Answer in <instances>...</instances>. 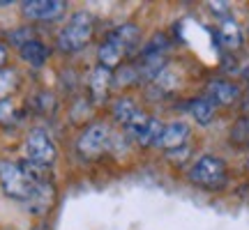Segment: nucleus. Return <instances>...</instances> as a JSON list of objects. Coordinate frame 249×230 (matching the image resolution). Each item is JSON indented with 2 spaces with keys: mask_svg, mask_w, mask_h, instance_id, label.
I'll return each mask as SVG.
<instances>
[{
  "mask_svg": "<svg viewBox=\"0 0 249 230\" xmlns=\"http://www.w3.org/2000/svg\"><path fill=\"white\" fill-rule=\"evenodd\" d=\"M219 39H222V44L226 49H240L242 46V33H240V26L233 21V18H222V23H219Z\"/></svg>",
  "mask_w": 249,
  "mask_h": 230,
  "instance_id": "nucleus-13",
  "label": "nucleus"
},
{
  "mask_svg": "<svg viewBox=\"0 0 249 230\" xmlns=\"http://www.w3.org/2000/svg\"><path fill=\"white\" fill-rule=\"evenodd\" d=\"M189 182L201 189H222L226 186V164L224 159L214 157V154H203L201 159H196L189 168Z\"/></svg>",
  "mask_w": 249,
  "mask_h": 230,
  "instance_id": "nucleus-2",
  "label": "nucleus"
},
{
  "mask_svg": "<svg viewBox=\"0 0 249 230\" xmlns=\"http://www.w3.org/2000/svg\"><path fill=\"white\" fill-rule=\"evenodd\" d=\"M17 85H18V74L14 69L2 67V69H0V104H2V101H9V97H12V92L17 90Z\"/></svg>",
  "mask_w": 249,
  "mask_h": 230,
  "instance_id": "nucleus-17",
  "label": "nucleus"
},
{
  "mask_svg": "<svg viewBox=\"0 0 249 230\" xmlns=\"http://www.w3.org/2000/svg\"><path fill=\"white\" fill-rule=\"evenodd\" d=\"M0 186H2L5 196L14 198V200H23V203H28L35 194V182L26 175L21 164L7 159L0 161Z\"/></svg>",
  "mask_w": 249,
  "mask_h": 230,
  "instance_id": "nucleus-3",
  "label": "nucleus"
},
{
  "mask_svg": "<svg viewBox=\"0 0 249 230\" xmlns=\"http://www.w3.org/2000/svg\"><path fill=\"white\" fill-rule=\"evenodd\" d=\"M123 55H124V49L118 44L111 35H108V39H104V44L99 46V51H97L99 65H102V67H107V69L118 67V65H120V60H123Z\"/></svg>",
  "mask_w": 249,
  "mask_h": 230,
  "instance_id": "nucleus-10",
  "label": "nucleus"
},
{
  "mask_svg": "<svg viewBox=\"0 0 249 230\" xmlns=\"http://www.w3.org/2000/svg\"><path fill=\"white\" fill-rule=\"evenodd\" d=\"M18 51H21V58H23L28 65H33V67H42V65H46V60H49V49H46L39 39L26 42L23 46H18Z\"/></svg>",
  "mask_w": 249,
  "mask_h": 230,
  "instance_id": "nucleus-11",
  "label": "nucleus"
},
{
  "mask_svg": "<svg viewBox=\"0 0 249 230\" xmlns=\"http://www.w3.org/2000/svg\"><path fill=\"white\" fill-rule=\"evenodd\" d=\"M161 129H164V124L157 120V117H152L150 115V120H148V124L143 127V131L134 138V141L139 143V145H143V148H150V145H157V141H160V136H161Z\"/></svg>",
  "mask_w": 249,
  "mask_h": 230,
  "instance_id": "nucleus-16",
  "label": "nucleus"
},
{
  "mask_svg": "<svg viewBox=\"0 0 249 230\" xmlns=\"http://www.w3.org/2000/svg\"><path fill=\"white\" fill-rule=\"evenodd\" d=\"M92 28L95 21L88 12H74L70 16V21L62 26V30L58 33V46L65 53H74L90 42L92 37Z\"/></svg>",
  "mask_w": 249,
  "mask_h": 230,
  "instance_id": "nucleus-1",
  "label": "nucleus"
},
{
  "mask_svg": "<svg viewBox=\"0 0 249 230\" xmlns=\"http://www.w3.org/2000/svg\"><path fill=\"white\" fill-rule=\"evenodd\" d=\"M5 60H7V49L0 44V69H2V65H5Z\"/></svg>",
  "mask_w": 249,
  "mask_h": 230,
  "instance_id": "nucleus-21",
  "label": "nucleus"
},
{
  "mask_svg": "<svg viewBox=\"0 0 249 230\" xmlns=\"http://www.w3.org/2000/svg\"><path fill=\"white\" fill-rule=\"evenodd\" d=\"M152 85L160 90V92H171V90L178 85V76H176V74H173L171 69H164L160 76H157V79L152 81Z\"/></svg>",
  "mask_w": 249,
  "mask_h": 230,
  "instance_id": "nucleus-19",
  "label": "nucleus"
},
{
  "mask_svg": "<svg viewBox=\"0 0 249 230\" xmlns=\"http://www.w3.org/2000/svg\"><path fill=\"white\" fill-rule=\"evenodd\" d=\"M111 37L116 39L118 44L124 49V53L127 51H132V49H136V46L141 44V30L136 26H132V23H124V26H118L113 33H111Z\"/></svg>",
  "mask_w": 249,
  "mask_h": 230,
  "instance_id": "nucleus-12",
  "label": "nucleus"
},
{
  "mask_svg": "<svg viewBox=\"0 0 249 230\" xmlns=\"http://www.w3.org/2000/svg\"><path fill=\"white\" fill-rule=\"evenodd\" d=\"M139 71H136V67H124V69L118 71V76H116V85H132V83H139Z\"/></svg>",
  "mask_w": 249,
  "mask_h": 230,
  "instance_id": "nucleus-20",
  "label": "nucleus"
},
{
  "mask_svg": "<svg viewBox=\"0 0 249 230\" xmlns=\"http://www.w3.org/2000/svg\"><path fill=\"white\" fill-rule=\"evenodd\" d=\"M111 141H113V133L108 129L107 122H95L86 127V131L79 136V141H76V150L83 159H95L99 154H104V152L111 148Z\"/></svg>",
  "mask_w": 249,
  "mask_h": 230,
  "instance_id": "nucleus-4",
  "label": "nucleus"
},
{
  "mask_svg": "<svg viewBox=\"0 0 249 230\" xmlns=\"http://www.w3.org/2000/svg\"><path fill=\"white\" fill-rule=\"evenodd\" d=\"M67 5L62 0H26L21 5L23 16L30 21H55L65 14Z\"/></svg>",
  "mask_w": 249,
  "mask_h": 230,
  "instance_id": "nucleus-6",
  "label": "nucleus"
},
{
  "mask_svg": "<svg viewBox=\"0 0 249 230\" xmlns=\"http://www.w3.org/2000/svg\"><path fill=\"white\" fill-rule=\"evenodd\" d=\"M111 81H113V76H111V69L102 67V65H97L95 69L90 71L88 85H90V95H92V101L102 104V101L107 99L108 88H111Z\"/></svg>",
  "mask_w": 249,
  "mask_h": 230,
  "instance_id": "nucleus-9",
  "label": "nucleus"
},
{
  "mask_svg": "<svg viewBox=\"0 0 249 230\" xmlns=\"http://www.w3.org/2000/svg\"><path fill=\"white\" fill-rule=\"evenodd\" d=\"M231 136L235 143H242L245 138H249V99L245 101V106H242V117L235 122Z\"/></svg>",
  "mask_w": 249,
  "mask_h": 230,
  "instance_id": "nucleus-18",
  "label": "nucleus"
},
{
  "mask_svg": "<svg viewBox=\"0 0 249 230\" xmlns=\"http://www.w3.org/2000/svg\"><path fill=\"white\" fill-rule=\"evenodd\" d=\"M242 76H245V81H247V83H249V67H247V69H245V71H242Z\"/></svg>",
  "mask_w": 249,
  "mask_h": 230,
  "instance_id": "nucleus-22",
  "label": "nucleus"
},
{
  "mask_svg": "<svg viewBox=\"0 0 249 230\" xmlns=\"http://www.w3.org/2000/svg\"><path fill=\"white\" fill-rule=\"evenodd\" d=\"M187 138H189V127L185 122L176 120V122L164 124L160 141H157V148H161V150H166V152L180 150V148H185Z\"/></svg>",
  "mask_w": 249,
  "mask_h": 230,
  "instance_id": "nucleus-8",
  "label": "nucleus"
},
{
  "mask_svg": "<svg viewBox=\"0 0 249 230\" xmlns=\"http://www.w3.org/2000/svg\"><path fill=\"white\" fill-rule=\"evenodd\" d=\"M189 113H192V117H194L198 124H210L214 120V111H217V106H214L210 99L205 97H196L189 101Z\"/></svg>",
  "mask_w": 249,
  "mask_h": 230,
  "instance_id": "nucleus-14",
  "label": "nucleus"
},
{
  "mask_svg": "<svg viewBox=\"0 0 249 230\" xmlns=\"http://www.w3.org/2000/svg\"><path fill=\"white\" fill-rule=\"evenodd\" d=\"M247 159H249V152H247Z\"/></svg>",
  "mask_w": 249,
  "mask_h": 230,
  "instance_id": "nucleus-23",
  "label": "nucleus"
},
{
  "mask_svg": "<svg viewBox=\"0 0 249 230\" xmlns=\"http://www.w3.org/2000/svg\"><path fill=\"white\" fill-rule=\"evenodd\" d=\"M141 108L134 104L129 97H120L113 101V106H111V113H113V120L116 122H120L123 127H127V124L132 122L134 117H136V113H139Z\"/></svg>",
  "mask_w": 249,
  "mask_h": 230,
  "instance_id": "nucleus-15",
  "label": "nucleus"
},
{
  "mask_svg": "<svg viewBox=\"0 0 249 230\" xmlns=\"http://www.w3.org/2000/svg\"><path fill=\"white\" fill-rule=\"evenodd\" d=\"M205 99H210L214 106H231L233 101L240 99V88L224 79H214L205 88Z\"/></svg>",
  "mask_w": 249,
  "mask_h": 230,
  "instance_id": "nucleus-7",
  "label": "nucleus"
},
{
  "mask_svg": "<svg viewBox=\"0 0 249 230\" xmlns=\"http://www.w3.org/2000/svg\"><path fill=\"white\" fill-rule=\"evenodd\" d=\"M26 154L30 161L35 164H42V166H51L55 161V143L53 138L44 131V129H33V131L26 136Z\"/></svg>",
  "mask_w": 249,
  "mask_h": 230,
  "instance_id": "nucleus-5",
  "label": "nucleus"
}]
</instances>
